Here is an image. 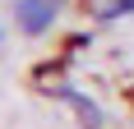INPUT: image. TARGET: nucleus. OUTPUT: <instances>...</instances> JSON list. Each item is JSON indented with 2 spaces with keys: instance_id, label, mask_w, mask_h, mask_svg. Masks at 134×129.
Returning a JSON list of instances; mask_svg holds the SVG:
<instances>
[{
  "instance_id": "1",
  "label": "nucleus",
  "mask_w": 134,
  "mask_h": 129,
  "mask_svg": "<svg viewBox=\"0 0 134 129\" xmlns=\"http://www.w3.org/2000/svg\"><path fill=\"white\" fill-rule=\"evenodd\" d=\"M55 19H60V0H14V23L23 28L28 37L51 32Z\"/></svg>"
},
{
  "instance_id": "2",
  "label": "nucleus",
  "mask_w": 134,
  "mask_h": 129,
  "mask_svg": "<svg viewBox=\"0 0 134 129\" xmlns=\"http://www.w3.org/2000/svg\"><path fill=\"white\" fill-rule=\"evenodd\" d=\"M55 97L74 106V115H79V125H83V129H102V125H107L102 106H97L93 97H88V92H79V88H55Z\"/></svg>"
},
{
  "instance_id": "3",
  "label": "nucleus",
  "mask_w": 134,
  "mask_h": 129,
  "mask_svg": "<svg viewBox=\"0 0 134 129\" xmlns=\"http://www.w3.org/2000/svg\"><path fill=\"white\" fill-rule=\"evenodd\" d=\"M125 14H134V0H107V5L97 9V19H102V23H116Z\"/></svg>"
},
{
  "instance_id": "4",
  "label": "nucleus",
  "mask_w": 134,
  "mask_h": 129,
  "mask_svg": "<svg viewBox=\"0 0 134 129\" xmlns=\"http://www.w3.org/2000/svg\"><path fill=\"white\" fill-rule=\"evenodd\" d=\"M0 46H5V28H0Z\"/></svg>"
},
{
  "instance_id": "5",
  "label": "nucleus",
  "mask_w": 134,
  "mask_h": 129,
  "mask_svg": "<svg viewBox=\"0 0 134 129\" xmlns=\"http://www.w3.org/2000/svg\"><path fill=\"white\" fill-rule=\"evenodd\" d=\"M130 97H134V92H130Z\"/></svg>"
}]
</instances>
